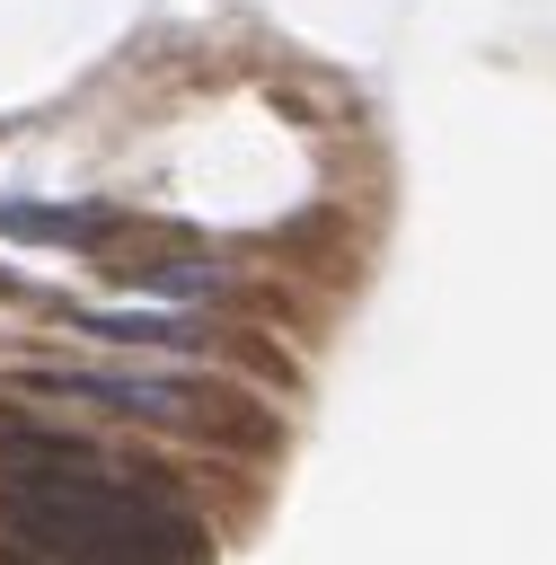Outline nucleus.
I'll return each instance as SVG.
<instances>
[{"label":"nucleus","mask_w":556,"mask_h":565,"mask_svg":"<svg viewBox=\"0 0 556 565\" xmlns=\"http://www.w3.org/2000/svg\"><path fill=\"white\" fill-rule=\"evenodd\" d=\"M62 318L97 344H124V353H212L221 344V327L203 309H88V300H71Z\"/></svg>","instance_id":"7ed1b4c3"},{"label":"nucleus","mask_w":556,"mask_h":565,"mask_svg":"<svg viewBox=\"0 0 556 565\" xmlns=\"http://www.w3.org/2000/svg\"><path fill=\"white\" fill-rule=\"evenodd\" d=\"M0 539L35 565H212L203 503L132 450L0 415Z\"/></svg>","instance_id":"f257e3e1"},{"label":"nucleus","mask_w":556,"mask_h":565,"mask_svg":"<svg viewBox=\"0 0 556 565\" xmlns=\"http://www.w3.org/2000/svg\"><path fill=\"white\" fill-rule=\"evenodd\" d=\"M115 230L106 203H18L0 194V238H26V247H97Z\"/></svg>","instance_id":"20e7f679"},{"label":"nucleus","mask_w":556,"mask_h":565,"mask_svg":"<svg viewBox=\"0 0 556 565\" xmlns=\"http://www.w3.org/2000/svg\"><path fill=\"white\" fill-rule=\"evenodd\" d=\"M124 274L168 309H221L229 300V265H212V256H150V265H124Z\"/></svg>","instance_id":"39448f33"},{"label":"nucleus","mask_w":556,"mask_h":565,"mask_svg":"<svg viewBox=\"0 0 556 565\" xmlns=\"http://www.w3.org/2000/svg\"><path fill=\"white\" fill-rule=\"evenodd\" d=\"M35 397L141 424V433H177V441H221V450H274L282 424L265 397L212 380V371H168V362H26L18 371Z\"/></svg>","instance_id":"f03ea898"}]
</instances>
